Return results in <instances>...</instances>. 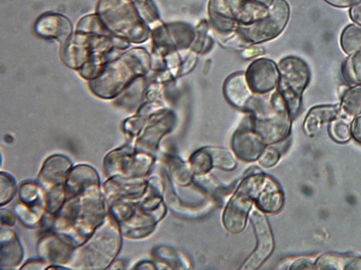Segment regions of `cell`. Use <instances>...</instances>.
Masks as SVG:
<instances>
[{"instance_id":"cell-4","label":"cell","mask_w":361,"mask_h":270,"mask_svg":"<svg viewBox=\"0 0 361 270\" xmlns=\"http://www.w3.org/2000/svg\"><path fill=\"white\" fill-rule=\"evenodd\" d=\"M244 191L256 202L263 213L277 214L284 204V194L276 180L262 173L249 176L240 184Z\"/></svg>"},{"instance_id":"cell-2","label":"cell","mask_w":361,"mask_h":270,"mask_svg":"<svg viewBox=\"0 0 361 270\" xmlns=\"http://www.w3.org/2000/svg\"><path fill=\"white\" fill-rule=\"evenodd\" d=\"M92 236L82 245V248L78 250L76 259H80L82 269H105L121 248L119 226L114 219L108 218Z\"/></svg>"},{"instance_id":"cell-1","label":"cell","mask_w":361,"mask_h":270,"mask_svg":"<svg viewBox=\"0 0 361 270\" xmlns=\"http://www.w3.org/2000/svg\"><path fill=\"white\" fill-rule=\"evenodd\" d=\"M99 187L66 199L52 221L54 231L74 248L85 244L105 217Z\"/></svg>"},{"instance_id":"cell-29","label":"cell","mask_w":361,"mask_h":270,"mask_svg":"<svg viewBox=\"0 0 361 270\" xmlns=\"http://www.w3.org/2000/svg\"><path fill=\"white\" fill-rule=\"evenodd\" d=\"M352 137L361 144V115L356 117L351 125Z\"/></svg>"},{"instance_id":"cell-22","label":"cell","mask_w":361,"mask_h":270,"mask_svg":"<svg viewBox=\"0 0 361 270\" xmlns=\"http://www.w3.org/2000/svg\"><path fill=\"white\" fill-rule=\"evenodd\" d=\"M342 74L348 84H361V53L349 56L343 64Z\"/></svg>"},{"instance_id":"cell-18","label":"cell","mask_w":361,"mask_h":270,"mask_svg":"<svg viewBox=\"0 0 361 270\" xmlns=\"http://www.w3.org/2000/svg\"><path fill=\"white\" fill-rule=\"evenodd\" d=\"M340 108V116L346 119L356 117L361 114V84L346 90L342 95Z\"/></svg>"},{"instance_id":"cell-8","label":"cell","mask_w":361,"mask_h":270,"mask_svg":"<svg viewBox=\"0 0 361 270\" xmlns=\"http://www.w3.org/2000/svg\"><path fill=\"white\" fill-rule=\"evenodd\" d=\"M72 163L66 157L54 155L44 163L38 177V183L46 193L52 188L66 184Z\"/></svg>"},{"instance_id":"cell-26","label":"cell","mask_w":361,"mask_h":270,"mask_svg":"<svg viewBox=\"0 0 361 270\" xmlns=\"http://www.w3.org/2000/svg\"><path fill=\"white\" fill-rule=\"evenodd\" d=\"M135 8L141 18L145 20L154 19L157 12L152 0H134Z\"/></svg>"},{"instance_id":"cell-20","label":"cell","mask_w":361,"mask_h":270,"mask_svg":"<svg viewBox=\"0 0 361 270\" xmlns=\"http://www.w3.org/2000/svg\"><path fill=\"white\" fill-rule=\"evenodd\" d=\"M341 44L343 51L349 56L361 53V26H347L341 35Z\"/></svg>"},{"instance_id":"cell-27","label":"cell","mask_w":361,"mask_h":270,"mask_svg":"<svg viewBox=\"0 0 361 270\" xmlns=\"http://www.w3.org/2000/svg\"><path fill=\"white\" fill-rule=\"evenodd\" d=\"M15 193V183L13 179L8 174H1V205H5L13 198Z\"/></svg>"},{"instance_id":"cell-5","label":"cell","mask_w":361,"mask_h":270,"mask_svg":"<svg viewBox=\"0 0 361 270\" xmlns=\"http://www.w3.org/2000/svg\"><path fill=\"white\" fill-rule=\"evenodd\" d=\"M154 158L147 154L133 155L131 149L123 148L111 153L106 159V172L111 176L117 174L130 179H140L145 176L154 163Z\"/></svg>"},{"instance_id":"cell-3","label":"cell","mask_w":361,"mask_h":270,"mask_svg":"<svg viewBox=\"0 0 361 270\" xmlns=\"http://www.w3.org/2000/svg\"><path fill=\"white\" fill-rule=\"evenodd\" d=\"M280 89L292 118L302 103V94L310 81V70L302 59L290 56L280 64Z\"/></svg>"},{"instance_id":"cell-7","label":"cell","mask_w":361,"mask_h":270,"mask_svg":"<svg viewBox=\"0 0 361 270\" xmlns=\"http://www.w3.org/2000/svg\"><path fill=\"white\" fill-rule=\"evenodd\" d=\"M253 202L244 191L238 188L228 202L223 217L224 225L228 232L238 234L245 230Z\"/></svg>"},{"instance_id":"cell-32","label":"cell","mask_w":361,"mask_h":270,"mask_svg":"<svg viewBox=\"0 0 361 270\" xmlns=\"http://www.w3.org/2000/svg\"><path fill=\"white\" fill-rule=\"evenodd\" d=\"M291 269H315V264L305 259H299L295 261L290 267Z\"/></svg>"},{"instance_id":"cell-13","label":"cell","mask_w":361,"mask_h":270,"mask_svg":"<svg viewBox=\"0 0 361 270\" xmlns=\"http://www.w3.org/2000/svg\"><path fill=\"white\" fill-rule=\"evenodd\" d=\"M340 115V105L314 107L306 117L305 131L309 136H315L320 133L325 124H329Z\"/></svg>"},{"instance_id":"cell-11","label":"cell","mask_w":361,"mask_h":270,"mask_svg":"<svg viewBox=\"0 0 361 270\" xmlns=\"http://www.w3.org/2000/svg\"><path fill=\"white\" fill-rule=\"evenodd\" d=\"M73 246L59 235L47 236L39 245V255L45 261L59 264L68 262L73 258Z\"/></svg>"},{"instance_id":"cell-12","label":"cell","mask_w":361,"mask_h":270,"mask_svg":"<svg viewBox=\"0 0 361 270\" xmlns=\"http://www.w3.org/2000/svg\"><path fill=\"white\" fill-rule=\"evenodd\" d=\"M250 82L256 91L264 92L274 89L279 79V72L274 63L259 61L250 70Z\"/></svg>"},{"instance_id":"cell-30","label":"cell","mask_w":361,"mask_h":270,"mask_svg":"<svg viewBox=\"0 0 361 270\" xmlns=\"http://www.w3.org/2000/svg\"><path fill=\"white\" fill-rule=\"evenodd\" d=\"M350 15L353 22L361 26V0L351 6Z\"/></svg>"},{"instance_id":"cell-14","label":"cell","mask_w":361,"mask_h":270,"mask_svg":"<svg viewBox=\"0 0 361 270\" xmlns=\"http://www.w3.org/2000/svg\"><path fill=\"white\" fill-rule=\"evenodd\" d=\"M36 30L43 37L55 38L63 41L66 38L60 32L68 37L72 31L71 23L64 16L57 14L42 15L37 22Z\"/></svg>"},{"instance_id":"cell-25","label":"cell","mask_w":361,"mask_h":270,"mask_svg":"<svg viewBox=\"0 0 361 270\" xmlns=\"http://www.w3.org/2000/svg\"><path fill=\"white\" fill-rule=\"evenodd\" d=\"M14 212L25 226L32 228L37 226L42 216L32 208L20 204L14 207Z\"/></svg>"},{"instance_id":"cell-31","label":"cell","mask_w":361,"mask_h":270,"mask_svg":"<svg viewBox=\"0 0 361 270\" xmlns=\"http://www.w3.org/2000/svg\"><path fill=\"white\" fill-rule=\"evenodd\" d=\"M328 4L336 8H348L353 6L360 0H324Z\"/></svg>"},{"instance_id":"cell-19","label":"cell","mask_w":361,"mask_h":270,"mask_svg":"<svg viewBox=\"0 0 361 270\" xmlns=\"http://www.w3.org/2000/svg\"><path fill=\"white\" fill-rule=\"evenodd\" d=\"M167 162L171 178L175 184L187 186L192 183L195 174L190 164L175 157L169 158Z\"/></svg>"},{"instance_id":"cell-24","label":"cell","mask_w":361,"mask_h":270,"mask_svg":"<svg viewBox=\"0 0 361 270\" xmlns=\"http://www.w3.org/2000/svg\"><path fill=\"white\" fill-rule=\"evenodd\" d=\"M190 165L195 175L207 174L214 168L212 159L204 148L198 150L192 155L190 160Z\"/></svg>"},{"instance_id":"cell-33","label":"cell","mask_w":361,"mask_h":270,"mask_svg":"<svg viewBox=\"0 0 361 270\" xmlns=\"http://www.w3.org/2000/svg\"><path fill=\"white\" fill-rule=\"evenodd\" d=\"M1 216H2V224L9 225V226H13L15 224L14 217L11 213L6 211V210H4V211H2Z\"/></svg>"},{"instance_id":"cell-21","label":"cell","mask_w":361,"mask_h":270,"mask_svg":"<svg viewBox=\"0 0 361 270\" xmlns=\"http://www.w3.org/2000/svg\"><path fill=\"white\" fill-rule=\"evenodd\" d=\"M212 159L214 167L231 171L235 168L236 161L229 150L219 147L204 148Z\"/></svg>"},{"instance_id":"cell-10","label":"cell","mask_w":361,"mask_h":270,"mask_svg":"<svg viewBox=\"0 0 361 270\" xmlns=\"http://www.w3.org/2000/svg\"><path fill=\"white\" fill-rule=\"evenodd\" d=\"M262 137L256 132L240 131L233 138V149L237 157L245 162L259 159L264 149Z\"/></svg>"},{"instance_id":"cell-23","label":"cell","mask_w":361,"mask_h":270,"mask_svg":"<svg viewBox=\"0 0 361 270\" xmlns=\"http://www.w3.org/2000/svg\"><path fill=\"white\" fill-rule=\"evenodd\" d=\"M329 134L337 143L348 142L352 137V133L348 120L341 116L333 120L329 125Z\"/></svg>"},{"instance_id":"cell-6","label":"cell","mask_w":361,"mask_h":270,"mask_svg":"<svg viewBox=\"0 0 361 270\" xmlns=\"http://www.w3.org/2000/svg\"><path fill=\"white\" fill-rule=\"evenodd\" d=\"M250 220L253 224L257 238V245L255 252L245 262L243 269H257L272 255L275 242L269 222L263 212L254 209Z\"/></svg>"},{"instance_id":"cell-34","label":"cell","mask_w":361,"mask_h":270,"mask_svg":"<svg viewBox=\"0 0 361 270\" xmlns=\"http://www.w3.org/2000/svg\"><path fill=\"white\" fill-rule=\"evenodd\" d=\"M255 1L262 3L264 5H270L273 0H255Z\"/></svg>"},{"instance_id":"cell-9","label":"cell","mask_w":361,"mask_h":270,"mask_svg":"<svg viewBox=\"0 0 361 270\" xmlns=\"http://www.w3.org/2000/svg\"><path fill=\"white\" fill-rule=\"evenodd\" d=\"M99 176L94 169L86 165L77 166L67 176L65 184L67 199L99 187Z\"/></svg>"},{"instance_id":"cell-15","label":"cell","mask_w":361,"mask_h":270,"mask_svg":"<svg viewBox=\"0 0 361 270\" xmlns=\"http://www.w3.org/2000/svg\"><path fill=\"white\" fill-rule=\"evenodd\" d=\"M1 265L17 266L21 262L23 250L16 234L10 230L1 232Z\"/></svg>"},{"instance_id":"cell-28","label":"cell","mask_w":361,"mask_h":270,"mask_svg":"<svg viewBox=\"0 0 361 270\" xmlns=\"http://www.w3.org/2000/svg\"><path fill=\"white\" fill-rule=\"evenodd\" d=\"M281 159V154L278 150L273 147H269L263 150L259 158V162L264 168H270L275 166Z\"/></svg>"},{"instance_id":"cell-16","label":"cell","mask_w":361,"mask_h":270,"mask_svg":"<svg viewBox=\"0 0 361 270\" xmlns=\"http://www.w3.org/2000/svg\"><path fill=\"white\" fill-rule=\"evenodd\" d=\"M317 269H361V257L326 254L316 262Z\"/></svg>"},{"instance_id":"cell-17","label":"cell","mask_w":361,"mask_h":270,"mask_svg":"<svg viewBox=\"0 0 361 270\" xmlns=\"http://www.w3.org/2000/svg\"><path fill=\"white\" fill-rule=\"evenodd\" d=\"M20 200L29 207L43 214L45 208V194L40 186L23 184L19 188Z\"/></svg>"}]
</instances>
